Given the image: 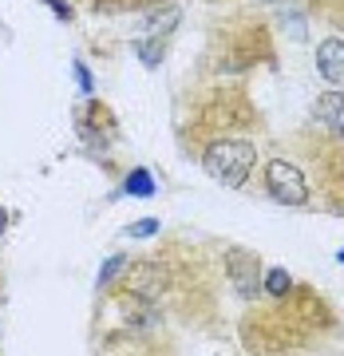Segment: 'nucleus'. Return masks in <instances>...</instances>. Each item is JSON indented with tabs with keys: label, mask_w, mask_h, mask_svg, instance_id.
Instances as JSON below:
<instances>
[{
	"label": "nucleus",
	"mask_w": 344,
	"mask_h": 356,
	"mask_svg": "<svg viewBox=\"0 0 344 356\" xmlns=\"http://www.w3.org/2000/svg\"><path fill=\"white\" fill-rule=\"evenodd\" d=\"M254 163H257V151L254 143L245 139H218L206 147V170L226 186H242L249 170H254Z\"/></svg>",
	"instance_id": "1"
},
{
	"label": "nucleus",
	"mask_w": 344,
	"mask_h": 356,
	"mask_svg": "<svg viewBox=\"0 0 344 356\" xmlns=\"http://www.w3.org/2000/svg\"><path fill=\"white\" fill-rule=\"evenodd\" d=\"M265 191L277 198L281 206H305L309 202V182L301 175V166L285 163V159H273L265 166Z\"/></svg>",
	"instance_id": "2"
},
{
	"label": "nucleus",
	"mask_w": 344,
	"mask_h": 356,
	"mask_svg": "<svg viewBox=\"0 0 344 356\" xmlns=\"http://www.w3.org/2000/svg\"><path fill=\"white\" fill-rule=\"evenodd\" d=\"M226 273H229V281H234V289L242 293L245 301H254L257 293H261V261H257L249 250H229L226 254Z\"/></svg>",
	"instance_id": "3"
},
{
	"label": "nucleus",
	"mask_w": 344,
	"mask_h": 356,
	"mask_svg": "<svg viewBox=\"0 0 344 356\" xmlns=\"http://www.w3.org/2000/svg\"><path fill=\"white\" fill-rule=\"evenodd\" d=\"M174 24H179V13H166V16H154V24L158 28L151 40H139V60L147 67H158L166 56V44H170V32H174Z\"/></svg>",
	"instance_id": "4"
},
{
	"label": "nucleus",
	"mask_w": 344,
	"mask_h": 356,
	"mask_svg": "<svg viewBox=\"0 0 344 356\" xmlns=\"http://www.w3.org/2000/svg\"><path fill=\"white\" fill-rule=\"evenodd\" d=\"M317 72H320L325 83H332V88H341V83H344V40L341 36H329L325 44H320Z\"/></svg>",
	"instance_id": "5"
},
{
	"label": "nucleus",
	"mask_w": 344,
	"mask_h": 356,
	"mask_svg": "<svg viewBox=\"0 0 344 356\" xmlns=\"http://www.w3.org/2000/svg\"><path fill=\"white\" fill-rule=\"evenodd\" d=\"M341 115H344V95H341V88H329L317 99V123L329 127L332 135H341V123H344Z\"/></svg>",
	"instance_id": "6"
},
{
	"label": "nucleus",
	"mask_w": 344,
	"mask_h": 356,
	"mask_svg": "<svg viewBox=\"0 0 344 356\" xmlns=\"http://www.w3.org/2000/svg\"><path fill=\"white\" fill-rule=\"evenodd\" d=\"M261 289L273 293V297H285V293L293 289V277H289V273H285L281 266H273L269 273H261Z\"/></svg>",
	"instance_id": "7"
},
{
	"label": "nucleus",
	"mask_w": 344,
	"mask_h": 356,
	"mask_svg": "<svg viewBox=\"0 0 344 356\" xmlns=\"http://www.w3.org/2000/svg\"><path fill=\"white\" fill-rule=\"evenodd\" d=\"M123 194H135V198H151V194H154L151 170H131L127 182H123Z\"/></svg>",
	"instance_id": "8"
},
{
	"label": "nucleus",
	"mask_w": 344,
	"mask_h": 356,
	"mask_svg": "<svg viewBox=\"0 0 344 356\" xmlns=\"http://www.w3.org/2000/svg\"><path fill=\"white\" fill-rule=\"evenodd\" d=\"M123 234H127V238H154V234H158V222H154V218H142V222H131Z\"/></svg>",
	"instance_id": "9"
},
{
	"label": "nucleus",
	"mask_w": 344,
	"mask_h": 356,
	"mask_svg": "<svg viewBox=\"0 0 344 356\" xmlns=\"http://www.w3.org/2000/svg\"><path fill=\"white\" fill-rule=\"evenodd\" d=\"M123 266H127V257H123V254H115V257H111V261H103V273H99V285H107V281H111V277H115V273H119V269H123Z\"/></svg>",
	"instance_id": "10"
},
{
	"label": "nucleus",
	"mask_w": 344,
	"mask_h": 356,
	"mask_svg": "<svg viewBox=\"0 0 344 356\" xmlns=\"http://www.w3.org/2000/svg\"><path fill=\"white\" fill-rule=\"evenodd\" d=\"M72 72H76V83H79V91H83V95H91V88H95V83H91V72H88V64H79V60H76V67H72Z\"/></svg>",
	"instance_id": "11"
},
{
	"label": "nucleus",
	"mask_w": 344,
	"mask_h": 356,
	"mask_svg": "<svg viewBox=\"0 0 344 356\" xmlns=\"http://www.w3.org/2000/svg\"><path fill=\"white\" fill-rule=\"evenodd\" d=\"M48 8H51L56 16H60V20H72V8H67L64 0H48Z\"/></svg>",
	"instance_id": "12"
},
{
	"label": "nucleus",
	"mask_w": 344,
	"mask_h": 356,
	"mask_svg": "<svg viewBox=\"0 0 344 356\" xmlns=\"http://www.w3.org/2000/svg\"><path fill=\"white\" fill-rule=\"evenodd\" d=\"M4 229H8V210L0 206V234H4Z\"/></svg>",
	"instance_id": "13"
}]
</instances>
